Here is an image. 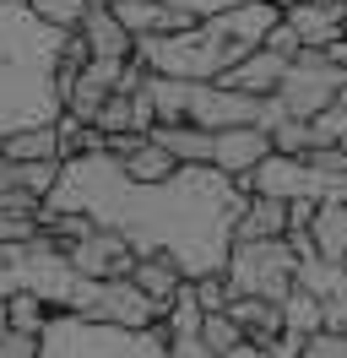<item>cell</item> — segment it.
<instances>
[{
  "instance_id": "6da1fadb",
  "label": "cell",
  "mask_w": 347,
  "mask_h": 358,
  "mask_svg": "<svg viewBox=\"0 0 347 358\" xmlns=\"http://www.w3.org/2000/svg\"><path fill=\"white\" fill-rule=\"evenodd\" d=\"M55 212H87L92 223L120 228L136 255H169L185 277L228 271L234 228L250 206V190L217 163H185L163 185H141L125 174L114 152L65 157L60 185L49 190Z\"/></svg>"
},
{
  "instance_id": "7a4b0ae2",
  "label": "cell",
  "mask_w": 347,
  "mask_h": 358,
  "mask_svg": "<svg viewBox=\"0 0 347 358\" xmlns=\"http://www.w3.org/2000/svg\"><path fill=\"white\" fill-rule=\"evenodd\" d=\"M60 44L65 33L43 22L33 0H0V141L65 114Z\"/></svg>"
},
{
  "instance_id": "3957f363",
  "label": "cell",
  "mask_w": 347,
  "mask_h": 358,
  "mask_svg": "<svg viewBox=\"0 0 347 358\" xmlns=\"http://www.w3.org/2000/svg\"><path fill=\"white\" fill-rule=\"evenodd\" d=\"M38 358H169V326L157 320L147 331H130L76 310H55L49 331L38 336Z\"/></svg>"
},
{
  "instance_id": "277c9868",
  "label": "cell",
  "mask_w": 347,
  "mask_h": 358,
  "mask_svg": "<svg viewBox=\"0 0 347 358\" xmlns=\"http://www.w3.org/2000/svg\"><path fill=\"white\" fill-rule=\"evenodd\" d=\"M136 55L163 76H185V82H217L228 66H239V49L222 38V27L206 17L179 33H147L136 38Z\"/></svg>"
},
{
  "instance_id": "5b68a950",
  "label": "cell",
  "mask_w": 347,
  "mask_h": 358,
  "mask_svg": "<svg viewBox=\"0 0 347 358\" xmlns=\"http://www.w3.org/2000/svg\"><path fill=\"white\" fill-rule=\"evenodd\" d=\"M228 282L234 293H260V299H277L299 282V250L282 239H234V255H228Z\"/></svg>"
},
{
  "instance_id": "8992f818",
  "label": "cell",
  "mask_w": 347,
  "mask_h": 358,
  "mask_svg": "<svg viewBox=\"0 0 347 358\" xmlns=\"http://www.w3.org/2000/svg\"><path fill=\"white\" fill-rule=\"evenodd\" d=\"M65 310L87 315V320H108V326H130V331H147L163 320V310L141 293L136 277H76Z\"/></svg>"
},
{
  "instance_id": "52a82bcc",
  "label": "cell",
  "mask_w": 347,
  "mask_h": 358,
  "mask_svg": "<svg viewBox=\"0 0 347 358\" xmlns=\"http://www.w3.org/2000/svg\"><path fill=\"white\" fill-rule=\"evenodd\" d=\"M347 87V66L342 60H331V49H299L293 55V66H288V76H282V109L299 114V120H315L320 109H331L337 98H342Z\"/></svg>"
},
{
  "instance_id": "ba28073f",
  "label": "cell",
  "mask_w": 347,
  "mask_h": 358,
  "mask_svg": "<svg viewBox=\"0 0 347 358\" xmlns=\"http://www.w3.org/2000/svg\"><path fill=\"white\" fill-rule=\"evenodd\" d=\"M266 98L255 92H239L228 82H195L190 87V120L206 131H228V125H260Z\"/></svg>"
},
{
  "instance_id": "9c48e42d",
  "label": "cell",
  "mask_w": 347,
  "mask_h": 358,
  "mask_svg": "<svg viewBox=\"0 0 347 358\" xmlns=\"http://www.w3.org/2000/svg\"><path fill=\"white\" fill-rule=\"evenodd\" d=\"M65 255H71V266L82 271V277H130L136 271V245H130L120 228H92L87 239H76V245H65Z\"/></svg>"
},
{
  "instance_id": "30bf717a",
  "label": "cell",
  "mask_w": 347,
  "mask_h": 358,
  "mask_svg": "<svg viewBox=\"0 0 347 358\" xmlns=\"http://www.w3.org/2000/svg\"><path fill=\"white\" fill-rule=\"evenodd\" d=\"M271 152H277V147H271V131H266V125H228V131H217L212 163L234 179H250Z\"/></svg>"
},
{
  "instance_id": "8fae6325",
  "label": "cell",
  "mask_w": 347,
  "mask_h": 358,
  "mask_svg": "<svg viewBox=\"0 0 347 358\" xmlns=\"http://www.w3.org/2000/svg\"><path fill=\"white\" fill-rule=\"evenodd\" d=\"M288 66H293V55H282V49L260 44V49H250L239 66H228L217 82H228V87H239V92H255V98H271V92L282 87Z\"/></svg>"
},
{
  "instance_id": "7c38bea8",
  "label": "cell",
  "mask_w": 347,
  "mask_h": 358,
  "mask_svg": "<svg viewBox=\"0 0 347 358\" xmlns=\"http://www.w3.org/2000/svg\"><path fill=\"white\" fill-rule=\"evenodd\" d=\"M288 22L299 27L304 49H331L337 38H347V6L342 0H304V6H288Z\"/></svg>"
},
{
  "instance_id": "4fadbf2b",
  "label": "cell",
  "mask_w": 347,
  "mask_h": 358,
  "mask_svg": "<svg viewBox=\"0 0 347 358\" xmlns=\"http://www.w3.org/2000/svg\"><path fill=\"white\" fill-rule=\"evenodd\" d=\"M82 33H87V44H92L98 60H130V55H136V33L120 22L114 6H92L87 22H82Z\"/></svg>"
},
{
  "instance_id": "5bb4252c",
  "label": "cell",
  "mask_w": 347,
  "mask_h": 358,
  "mask_svg": "<svg viewBox=\"0 0 347 358\" xmlns=\"http://www.w3.org/2000/svg\"><path fill=\"white\" fill-rule=\"evenodd\" d=\"M152 136L169 147L179 163H212V147H217V131L195 125V120H157Z\"/></svg>"
},
{
  "instance_id": "9a60e30c",
  "label": "cell",
  "mask_w": 347,
  "mask_h": 358,
  "mask_svg": "<svg viewBox=\"0 0 347 358\" xmlns=\"http://www.w3.org/2000/svg\"><path fill=\"white\" fill-rule=\"evenodd\" d=\"M288 223H293V212H288L282 196H260V190H250V206H244V217H239L234 239H282Z\"/></svg>"
},
{
  "instance_id": "2e32d148",
  "label": "cell",
  "mask_w": 347,
  "mask_h": 358,
  "mask_svg": "<svg viewBox=\"0 0 347 358\" xmlns=\"http://www.w3.org/2000/svg\"><path fill=\"white\" fill-rule=\"evenodd\" d=\"M130 277L141 282V293H147V299H152V304H157V310H169L174 299H179V288L190 282V277L179 271V261H169V255H141Z\"/></svg>"
},
{
  "instance_id": "e0dca14e",
  "label": "cell",
  "mask_w": 347,
  "mask_h": 358,
  "mask_svg": "<svg viewBox=\"0 0 347 358\" xmlns=\"http://www.w3.org/2000/svg\"><path fill=\"white\" fill-rule=\"evenodd\" d=\"M120 163H125V174H130V179H141V185H163V179H174L179 169H185V163H179V157H174L152 131L141 136V147H136V152H125Z\"/></svg>"
},
{
  "instance_id": "ac0fdd59",
  "label": "cell",
  "mask_w": 347,
  "mask_h": 358,
  "mask_svg": "<svg viewBox=\"0 0 347 358\" xmlns=\"http://www.w3.org/2000/svg\"><path fill=\"white\" fill-rule=\"evenodd\" d=\"M282 326L299 336H315L325 331V299L315 288H304V282H293V288L282 293Z\"/></svg>"
},
{
  "instance_id": "d6986e66",
  "label": "cell",
  "mask_w": 347,
  "mask_h": 358,
  "mask_svg": "<svg viewBox=\"0 0 347 358\" xmlns=\"http://www.w3.org/2000/svg\"><path fill=\"white\" fill-rule=\"evenodd\" d=\"M0 152L17 157V163H43V157H65L60 152V131L55 125H27V131H11L0 141Z\"/></svg>"
},
{
  "instance_id": "ffe728a7",
  "label": "cell",
  "mask_w": 347,
  "mask_h": 358,
  "mask_svg": "<svg viewBox=\"0 0 347 358\" xmlns=\"http://www.w3.org/2000/svg\"><path fill=\"white\" fill-rule=\"evenodd\" d=\"M190 87L195 82H185V76L152 71L147 76V98H152V109H157V120H190Z\"/></svg>"
},
{
  "instance_id": "44dd1931",
  "label": "cell",
  "mask_w": 347,
  "mask_h": 358,
  "mask_svg": "<svg viewBox=\"0 0 347 358\" xmlns=\"http://www.w3.org/2000/svg\"><path fill=\"white\" fill-rule=\"evenodd\" d=\"M299 282L304 288H315L320 299L347 288V261H331V255H304L299 261Z\"/></svg>"
},
{
  "instance_id": "7402d4cb",
  "label": "cell",
  "mask_w": 347,
  "mask_h": 358,
  "mask_svg": "<svg viewBox=\"0 0 347 358\" xmlns=\"http://www.w3.org/2000/svg\"><path fill=\"white\" fill-rule=\"evenodd\" d=\"M163 326H169V336H201L206 310H201V299H195V282H185V288H179V299L163 310Z\"/></svg>"
},
{
  "instance_id": "603a6c76",
  "label": "cell",
  "mask_w": 347,
  "mask_h": 358,
  "mask_svg": "<svg viewBox=\"0 0 347 358\" xmlns=\"http://www.w3.org/2000/svg\"><path fill=\"white\" fill-rule=\"evenodd\" d=\"M33 11H38L49 27H60V33H76L92 6H87V0H33Z\"/></svg>"
},
{
  "instance_id": "cb8c5ba5",
  "label": "cell",
  "mask_w": 347,
  "mask_h": 358,
  "mask_svg": "<svg viewBox=\"0 0 347 358\" xmlns=\"http://www.w3.org/2000/svg\"><path fill=\"white\" fill-rule=\"evenodd\" d=\"M271 147H277V152H293V157H304L309 147H315V131H309V120H299V114L277 120V125H271Z\"/></svg>"
},
{
  "instance_id": "d4e9b609",
  "label": "cell",
  "mask_w": 347,
  "mask_h": 358,
  "mask_svg": "<svg viewBox=\"0 0 347 358\" xmlns=\"http://www.w3.org/2000/svg\"><path fill=\"white\" fill-rule=\"evenodd\" d=\"M309 131H315V147H347V103L337 98L331 109H320L309 120Z\"/></svg>"
},
{
  "instance_id": "484cf974",
  "label": "cell",
  "mask_w": 347,
  "mask_h": 358,
  "mask_svg": "<svg viewBox=\"0 0 347 358\" xmlns=\"http://www.w3.org/2000/svg\"><path fill=\"white\" fill-rule=\"evenodd\" d=\"M201 336H206V342H212L217 353H234L239 342H250V336H244V326H239L234 315L228 310H217V315H206V326H201Z\"/></svg>"
},
{
  "instance_id": "4316f807",
  "label": "cell",
  "mask_w": 347,
  "mask_h": 358,
  "mask_svg": "<svg viewBox=\"0 0 347 358\" xmlns=\"http://www.w3.org/2000/svg\"><path fill=\"white\" fill-rule=\"evenodd\" d=\"M38 217H43V212H11V206H0V245H17V239L43 234Z\"/></svg>"
},
{
  "instance_id": "83f0119b",
  "label": "cell",
  "mask_w": 347,
  "mask_h": 358,
  "mask_svg": "<svg viewBox=\"0 0 347 358\" xmlns=\"http://www.w3.org/2000/svg\"><path fill=\"white\" fill-rule=\"evenodd\" d=\"M304 358H347V331H315L304 342Z\"/></svg>"
},
{
  "instance_id": "f1b7e54d",
  "label": "cell",
  "mask_w": 347,
  "mask_h": 358,
  "mask_svg": "<svg viewBox=\"0 0 347 358\" xmlns=\"http://www.w3.org/2000/svg\"><path fill=\"white\" fill-rule=\"evenodd\" d=\"M163 6L185 11L190 22H206V17H222V11H228V6H239V0H163Z\"/></svg>"
},
{
  "instance_id": "f546056e",
  "label": "cell",
  "mask_w": 347,
  "mask_h": 358,
  "mask_svg": "<svg viewBox=\"0 0 347 358\" xmlns=\"http://www.w3.org/2000/svg\"><path fill=\"white\" fill-rule=\"evenodd\" d=\"M0 358H38V336L33 331H0Z\"/></svg>"
},
{
  "instance_id": "4dcf8cb0",
  "label": "cell",
  "mask_w": 347,
  "mask_h": 358,
  "mask_svg": "<svg viewBox=\"0 0 347 358\" xmlns=\"http://www.w3.org/2000/svg\"><path fill=\"white\" fill-rule=\"evenodd\" d=\"M169 358H222L206 336H169Z\"/></svg>"
},
{
  "instance_id": "1f68e13d",
  "label": "cell",
  "mask_w": 347,
  "mask_h": 358,
  "mask_svg": "<svg viewBox=\"0 0 347 358\" xmlns=\"http://www.w3.org/2000/svg\"><path fill=\"white\" fill-rule=\"evenodd\" d=\"M325 331H347V288L325 299Z\"/></svg>"
},
{
  "instance_id": "d6a6232c",
  "label": "cell",
  "mask_w": 347,
  "mask_h": 358,
  "mask_svg": "<svg viewBox=\"0 0 347 358\" xmlns=\"http://www.w3.org/2000/svg\"><path fill=\"white\" fill-rule=\"evenodd\" d=\"M17 185H22V163L0 152V190H17Z\"/></svg>"
},
{
  "instance_id": "836d02e7",
  "label": "cell",
  "mask_w": 347,
  "mask_h": 358,
  "mask_svg": "<svg viewBox=\"0 0 347 358\" xmlns=\"http://www.w3.org/2000/svg\"><path fill=\"white\" fill-rule=\"evenodd\" d=\"M222 358H277L271 348H260V342H239L234 353H222Z\"/></svg>"
},
{
  "instance_id": "e575fe53",
  "label": "cell",
  "mask_w": 347,
  "mask_h": 358,
  "mask_svg": "<svg viewBox=\"0 0 347 358\" xmlns=\"http://www.w3.org/2000/svg\"><path fill=\"white\" fill-rule=\"evenodd\" d=\"M277 6H282V11H288V6H304V0H277Z\"/></svg>"
},
{
  "instance_id": "d590c367",
  "label": "cell",
  "mask_w": 347,
  "mask_h": 358,
  "mask_svg": "<svg viewBox=\"0 0 347 358\" xmlns=\"http://www.w3.org/2000/svg\"><path fill=\"white\" fill-rule=\"evenodd\" d=\"M342 6H347V0H342Z\"/></svg>"
}]
</instances>
